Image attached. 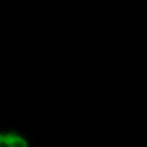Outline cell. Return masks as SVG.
Wrapping results in <instances>:
<instances>
[{
  "mask_svg": "<svg viewBox=\"0 0 147 147\" xmlns=\"http://www.w3.org/2000/svg\"><path fill=\"white\" fill-rule=\"evenodd\" d=\"M28 146V140L12 130H6V131H0V147H26Z\"/></svg>",
  "mask_w": 147,
  "mask_h": 147,
  "instance_id": "obj_1",
  "label": "cell"
}]
</instances>
